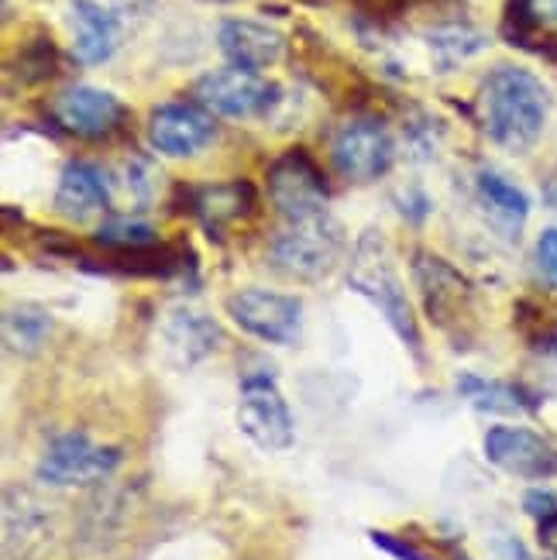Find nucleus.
I'll return each instance as SVG.
<instances>
[{
  "label": "nucleus",
  "mask_w": 557,
  "mask_h": 560,
  "mask_svg": "<svg viewBox=\"0 0 557 560\" xmlns=\"http://www.w3.org/2000/svg\"><path fill=\"white\" fill-rule=\"evenodd\" d=\"M550 93L530 69L496 66L478 90V120L481 131L499 149L523 155L537 144L547 125Z\"/></svg>",
  "instance_id": "f257e3e1"
},
{
  "label": "nucleus",
  "mask_w": 557,
  "mask_h": 560,
  "mask_svg": "<svg viewBox=\"0 0 557 560\" xmlns=\"http://www.w3.org/2000/svg\"><path fill=\"white\" fill-rule=\"evenodd\" d=\"M345 245H348L345 228L327 210H321L310 217H297V221H286L272 237L269 258L282 276L313 282L334 272V265L345 255Z\"/></svg>",
  "instance_id": "f03ea898"
},
{
  "label": "nucleus",
  "mask_w": 557,
  "mask_h": 560,
  "mask_svg": "<svg viewBox=\"0 0 557 560\" xmlns=\"http://www.w3.org/2000/svg\"><path fill=\"white\" fill-rule=\"evenodd\" d=\"M348 282L358 292L361 300H369L409 348H420V334H417V320H414V310H409L406 296H403V285L396 276V265L385 252L382 237L379 234H365L355 245L351 265H348Z\"/></svg>",
  "instance_id": "7ed1b4c3"
},
{
  "label": "nucleus",
  "mask_w": 557,
  "mask_h": 560,
  "mask_svg": "<svg viewBox=\"0 0 557 560\" xmlns=\"http://www.w3.org/2000/svg\"><path fill=\"white\" fill-rule=\"evenodd\" d=\"M120 465V451L101 441H90L86 433H66L53 441L38 460V481L53 489H83L114 475Z\"/></svg>",
  "instance_id": "20e7f679"
},
{
  "label": "nucleus",
  "mask_w": 557,
  "mask_h": 560,
  "mask_svg": "<svg viewBox=\"0 0 557 560\" xmlns=\"http://www.w3.org/2000/svg\"><path fill=\"white\" fill-rule=\"evenodd\" d=\"M393 159H396L393 135L375 117L348 120V125L337 128L330 141V162L337 168V176L348 183H372L385 176Z\"/></svg>",
  "instance_id": "39448f33"
},
{
  "label": "nucleus",
  "mask_w": 557,
  "mask_h": 560,
  "mask_svg": "<svg viewBox=\"0 0 557 560\" xmlns=\"http://www.w3.org/2000/svg\"><path fill=\"white\" fill-rule=\"evenodd\" d=\"M197 104L210 114H221L231 120H248V117H265L276 101H279V86L265 83L258 72L248 69H213L207 77L197 80L193 86Z\"/></svg>",
  "instance_id": "423d86ee"
},
{
  "label": "nucleus",
  "mask_w": 557,
  "mask_h": 560,
  "mask_svg": "<svg viewBox=\"0 0 557 560\" xmlns=\"http://www.w3.org/2000/svg\"><path fill=\"white\" fill-rule=\"evenodd\" d=\"M237 427L262 451H286V447H293V436H297L293 412H289L276 382L265 375H252L241 382Z\"/></svg>",
  "instance_id": "0eeeda50"
},
{
  "label": "nucleus",
  "mask_w": 557,
  "mask_h": 560,
  "mask_svg": "<svg viewBox=\"0 0 557 560\" xmlns=\"http://www.w3.org/2000/svg\"><path fill=\"white\" fill-rule=\"evenodd\" d=\"M228 316L245 334L265 340V345H293L303 327L300 300L286 296V292H272V289L234 292L228 300Z\"/></svg>",
  "instance_id": "6e6552de"
},
{
  "label": "nucleus",
  "mask_w": 557,
  "mask_h": 560,
  "mask_svg": "<svg viewBox=\"0 0 557 560\" xmlns=\"http://www.w3.org/2000/svg\"><path fill=\"white\" fill-rule=\"evenodd\" d=\"M269 200L282 213V221L321 213L327 203V183L306 152H286L269 168Z\"/></svg>",
  "instance_id": "1a4fd4ad"
},
{
  "label": "nucleus",
  "mask_w": 557,
  "mask_h": 560,
  "mask_svg": "<svg viewBox=\"0 0 557 560\" xmlns=\"http://www.w3.org/2000/svg\"><path fill=\"white\" fill-rule=\"evenodd\" d=\"M486 457L499 471L530 481L557 475V447L526 427H492L486 433Z\"/></svg>",
  "instance_id": "9d476101"
},
{
  "label": "nucleus",
  "mask_w": 557,
  "mask_h": 560,
  "mask_svg": "<svg viewBox=\"0 0 557 560\" xmlns=\"http://www.w3.org/2000/svg\"><path fill=\"white\" fill-rule=\"evenodd\" d=\"M217 138L210 110L200 104H162L149 117V141L159 155L189 159Z\"/></svg>",
  "instance_id": "9b49d317"
},
{
  "label": "nucleus",
  "mask_w": 557,
  "mask_h": 560,
  "mask_svg": "<svg viewBox=\"0 0 557 560\" xmlns=\"http://www.w3.org/2000/svg\"><path fill=\"white\" fill-rule=\"evenodd\" d=\"M221 327L197 306H173L159 320V354L173 369H193L207 354H213Z\"/></svg>",
  "instance_id": "f8f14e48"
},
{
  "label": "nucleus",
  "mask_w": 557,
  "mask_h": 560,
  "mask_svg": "<svg viewBox=\"0 0 557 560\" xmlns=\"http://www.w3.org/2000/svg\"><path fill=\"white\" fill-rule=\"evenodd\" d=\"M56 120L59 128H66L77 138H107L120 125H125V104L117 101L111 90H96V86H69L56 96Z\"/></svg>",
  "instance_id": "ddd939ff"
},
{
  "label": "nucleus",
  "mask_w": 557,
  "mask_h": 560,
  "mask_svg": "<svg viewBox=\"0 0 557 560\" xmlns=\"http://www.w3.org/2000/svg\"><path fill=\"white\" fill-rule=\"evenodd\" d=\"M217 45H221L224 59L234 69H269L286 56V38L272 24L248 21V18H228L217 32Z\"/></svg>",
  "instance_id": "4468645a"
},
{
  "label": "nucleus",
  "mask_w": 557,
  "mask_h": 560,
  "mask_svg": "<svg viewBox=\"0 0 557 560\" xmlns=\"http://www.w3.org/2000/svg\"><path fill=\"white\" fill-rule=\"evenodd\" d=\"M53 540V509L24 489L4 492V550L8 560H24Z\"/></svg>",
  "instance_id": "2eb2a0df"
},
{
  "label": "nucleus",
  "mask_w": 557,
  "mask_h": 560,
  "mask_svg": "<svg viewBox=\"0 0 557 560\" xmlns=\"http://www.w3.org/2000/svg\"><path fill=\"white\" fill-rule=\"evenodd\" d=\"M72 56L83 66H101L117 52L120 21L101 0H72Z\"/></svg>",
  "instance_id": "dca6fc26"
},
{
  "label": "nucleus",
  "mask_w": 557,
  "mask_h": 560,
  "mask_svg": "<svg viewBox=\"0 0 557 560\" xmlns=\"http://www.w3.org/2000/svg\"><path fill=\"white\" fill-rule=\"evenodd\" d=\"M414 276H417V285L423 289L427 313L441 327L448 320H454V316H462V310L472 300V289H468V282L462 276L451 269L448 261H441L438 255H417Z\"/></svg>",
  "instance_id": "f3484780"
},
{
  "label": "nucleus",
  "mask_w": 557,
  "mask_h": 560,
  "mask_svg": "<svg viewBox=\"0 0 557 560\" xmlns=\"http://www.w3.org/2000/svg\"><path fill=\"white\" fill-rule=\"evenodd\" d=\"M111 203V183L96 165L90 162H69L56 186V210L69 221H90L104 213Z\"/></svg>",
  "instance_id": "a211bd4d"
},
{
  "label": "nucleus",
  "mask_w": 557,
  "mask_h": 560,
  "mask_svg": "<svg viewBox=\"0 0 557 560\" xmlns=\"http://www.w3.org/2000/svg\"><path fill=\"white\" fill-rule=\"evenodd\" d=\"M475 189H478V200L486 207L489 221L506 231V234H517L526 221L530 213V200L520 186H513L510 179H502L499 173H478L475 179Z\"/></svg>",
  "instance_id": "6ab92c4d"
},
{
  "label": "nucleus",
  "mask_w": 557,
  "mask_h": 560,
  "mask_svg": "<svg viewBox=\"0 0 557 560\" xmlns=\"http://www.w3.org/2000/svg\"><path fill=\"white\" fill-rule=\"evenodd\" d=\"M255 192L248 183H221V186H204L193 192V210L207 228H221L237 221L241 213L252 210Z\"/></svg>",
  "instance_id": "aec40b11"
},
{
  "label": "nucleus",
  "mask_w": 557,
  "mask_h": 560,
  "mask_svg": "<svg viewBox=\"0 0 557 560\" xmlns=\"http://www.w3.org/2000/svg\"><path fill=\"white\" fill-rule=\"evenodd\" d=\"M53 334V316L42 306H18L4 316V345L18 354H32Z\"/></svg>",
  "instance_id": "412c9836"
},
{
  "label": "nucleus",
  "mask_w": 557,
  "mask_h": 560,
  "mask_svg": "<svg viewBox=\"0 0 557 560\" xmlns=\"http://www.w3.org/2000/svg\"><path fill=\"white\" fill-rule=\"evenodd\" d=\"M481 45H486V38L472 28H462V24H451V28H441L430 35V48H433V56H438L441 69H454L457 62L475 56Z\"/></svg>",
  "instance_id": "4be33fe9"
},
{
  "label": "nucleus",
  "mask_w": 557,
  "mask_h": 560,
  "mask_svg": "<svg viewBox=\"0 0 557 560\" xmlns=\"http://www.w3.org/2000/svg\"><path fill=\"white\" fill-rule=\"evenodd\" d=\"M96 241H104L111 248H128V252H138V248H149L155 241V231L149 224H138V221H125V217H117V221H107L96 234Z\"/></svg>",
  "instance_id": "5701e85b"
},
{
  "label": "nucleus",
  "mask_w": 557,
  "mask_h": 560,
  "mask_svg": "<svg viewBox=\"0 0 557 560\" xmlns=\"http://www.w3.org/2000/svg\"><path fill=\"white\" fill-rule=\"evenodd\" d=\"M462 393H468L472 402H475L478 409H489V412H517V409H520L517 393H510V388H506V385H496V382L465 378V382H462Z\"/></svg>",
  "instance_id": "b1692460"
},
{
  "label": "nucleus",
  "mask_w": 557,
  "mask_h": 560,
  "mask_svg": "<svg viewBox=\"0 0 557 560\" xmlns=\"http://www.w3.org/2000/svg\"><path fill=\"white\" fill-rule=\"evenodd\" d=\"M155 176L159 173H152L149 165H144L141 159H135V162H128L125 165V186H128V192L138 200V203H144L152 197V183H155Z\"/></svg>",
  "instance_id": "393cba45"
},
{
  "label": "nucleus",
  "mask_w": 557,
  "mask_h": 560,
  "mask_svg": "<svg viewBox=\"0 0 557 560\" xmlns=\"http://www.w3.org/2000/svg\"><path fill=\"white\" fill-rule=\"evenodd\" d=\"M537 269L557 289V228H547L537 237Z\"/></svg>",
  "instance_id": "a878e982"
},
{
  "label": "nucleus",
  "mask_w": 557,
  "mask_h": 560,
  "mask_svg": "<svg viewBox=\"0 0 557 560\" xmlns=\"http://www.w3.org/2000/svg\"><path fill=\"white\" fill-rule=\"evenodd\" d=\"M523 505H526V513H530V516H537V520H547V516L557 513V502H554L550 492H526Z\"/></svg>",
  "instance_id": "bb28decb"
},
{
  "label": "nucleus",
  "mask_w": 557,
  "mask_h": 560,
  "mask_svg": "<svg viewBox=\"0 0 557 560\" xmlns=\"http://www.w3.org/2000/svg\"><path fill=\"white\" fill-rule=\"evenodd\" d=\"M541 544L547 547V553L557 560V513L541 520Z\"/></svg>",
  "instance_id": "cd10ccee"
},
{
  "label": "nucleus",
  "mask_w": 557,
  "mask_h": 560,
  "mask_svg": "<svg viewBox=\"0 0 557 560\" xmlns=\"http://www.w3.org/2000/svg\"><path fill=\"white\" fill-rule=\"evenodd\" d=\"M547 203H550V207L557 210V179H554V183L547 186Z\"/></svg>",
  "instance_id": "c85d7f7f"
}]
</instances>
